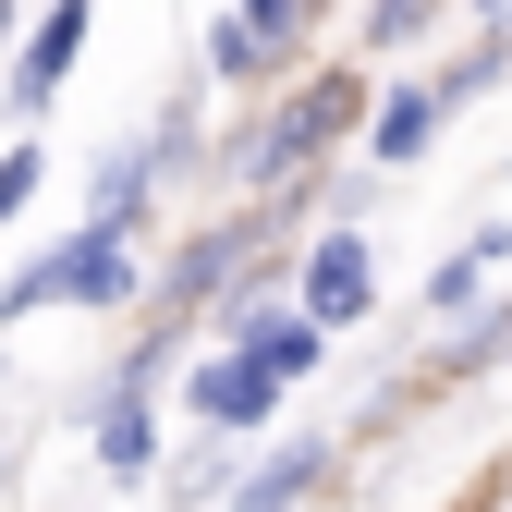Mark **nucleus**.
Segmentation results:
<instances>
[{
    "instance_id": "obj_1",
    "label": "nucleus",
    "mask_w": 512,
    "mask_h": 512,
    "mask_svg": "<svg viewBox=\"0 0 512 512\" xmlns=\"http://www.w3.org/2000/svg\"><path fill=\"white\" fill-rule=\"evenodd\" d=\"M135 293V256H122L110 232H74L61 256H37V269L0 281V317H37V305H122Z\"/></svg>"
},
{
    "instance_id": "obj_2",
    "label": "nucleus",
    "mask_w": 512,
    "mask_h": 512,
    "mask_svg": "<svg viewBox=\"0 0 512 512\" xmlns=\"http://www.w3.org/2000/svg\"><path fill=\"white\" fill-rule=\"evenodd\" d=\"M293 49H305V0H256V13H220L208 25V74L220 86H256V74H281Z\"/></svg>"
},
{
    "instance_id": "obj_3",
    "label": "nucleus",
    "mask_w": 512,
    "mask_h": 512,
    "mask_svg": "<svg viewBox=\"0 0 512 512\" xmlns=\"http://www.w3.org/2000/svg\"><path fill=\"white\" fill-rule=\"evenodd\" d=\"M354 110H366V86H305V98H293V110L269 122V135L244 147V183H281L293 159H317V147H330L342 122H354Z\"/></svg>"
},
{
    "instance_id": "obj_4",
    "label": "nucleus",
    "mask_w": 512,
    "mask_h": 512,
    "mask_svg": "<svg viewBox=\"0 0 512 512\" xmlns=\"http://www.w3.org/2000/svg\"><path fill=\"white\" fill-rule=\"evenodd\" d=\"M366 293H378V269H366L354 232H330V244L305 256V330H317V342H330L342 317H366Z\"/></svg>"
},
{
    "instance_id": "obj_5",
    "label": "nucleus",
    "mask_w": 512,
    "mask_h": 512,
    "mask_svg": "<svg viewBox=\"0 0 512 512\" xmlns=\"http://www.w3.org/2000/svg\"><path fill=\"white\" fill-rule=\"evenodd\" d=\"M183 403H196V427H256V415L281 403V378L256 366V354H220V366H196V378H183Z\"/></svg>"
},
{
    "instance_id": "obj_6",
    "label": "nucleus",
    "mask_w": 512,
    "mask_h": 512,
    "mask_svg": "<svg viewBox=\"0 0 512 512\" xmlns=\"http://www.w3.org/2000/svg\"><path fill=\"white\" fill-rule=\"evenodd\" d=\"M74 49H86V13H74V0H61V13H37V37H25V86H13V110H25V122H37V110L61 98Z\"/></svg>"
},
{
    "instance_id": "obj_7",
    "label": "nucleus",
    "mask_w": 512,
    "mask_h": 512,
    "mask_svg": "<svg viewBox=\"0 0 512 512\" xmlns=\"http://www.w3.org/2000/svg\"><path fill=\"white\" fill-rule=\"evenodd\" d=\"M317 476H330V452H317V439H305V452H269V464H256V476L232 488V512H293Z\"/></svg>"
},
{
    "instance_id": "obj_8",
    "label": "nucleus",
    "mask_w": 512,
    "mask_h": 512,
    "mask_svg": "<svg viewBox=\"0 0 512 512\" xmlns=\"http://www.w3.org/2000/svg\"><path fill=\"white\" fill-rule=\"evenodd\" d=\"M147 171H159L147 147H122V159H98V220H86V232H110V244L135 232V220H147Z\"/></svg>"
},
{
    "instance_id": "obj_9",
    "label": "nucleus",
    "mask_w": 512,
    "mask_h": 512,
    "mask_svg": "<svg viewBox=\"0 0 512 512\" xmlns=\"http://www.w3.org/2000/svg\"><path fill=\"white\" fill-rule=\"evenodd\" d=\"M366 135H378V159H415V147L439 135V86H403V98H378V110H366Z\"/></svg>"
},
{
    "instance_id": "obj_10",
    "label": "nucleus",
    "mask_w": 512,
    "mask_h": 512,
    "mask_svg": "<svg viewBox=\"0 0 512 512\" xmlns=\"http://www.w3.org/2000/svg\"><path fill=\"white\" fill-rule=\"evenodd\" d=\"M500 256H512V232H476V244H452V256H439V281H427V305H476Z\"/></svg>"
},
{
    "instance_id": "obj_11",
    "label": "nucleus",
    "mask_w": 512,
    "mask_h": 512,
    "mask_svg": "<svg viewBox=\"0 0 512 512\" xmlns=\"http://www.w3.org/2000/svg\"><path fill=\"white\" fill-rule=\"evenodd\" d=\"M244 244H256V232H196V244H183V269H171V293H232Z\"/></svg>"
},
{
    "instance_id": "obj_12",
    "label": "nucleus",
    "mask_w": 512,
    "mask_h": 512,
    "mask_svg": "<svg viewBox=\"0 0 512 512\" xmlns=\"http://www.w3.org/2000/svg\"><path fill=\"white\" fill-rule=\"evenodd\" d=\"M98 464H110V476H147V403L110 391V415H98Z\"/></svg>"
},
{
    "instance_id": "obj_13",
    "label": "nucleus",
    "mask_w": 512,
    "mask_h": 512,
    "mask_svg": "<svg viewBox=\"0 0 512 512\" xmlns=\"http://www.w3.org/2000/svg\"><path fill=\"white\" fill-rule=\"evenodd\" d=\"M25 196H37V147H25V135H13V159H0V220H13V208H25Z\"/></svg>"
}]
</instances>
